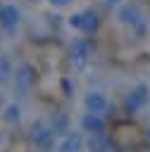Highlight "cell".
<instances>
[{"label": "cell", "instance_id": "6da1fadb", "mask_svg": "<svg viewBox=\"0 0 150 152\" xmlns=\"http://www.w3.org/2000/svg\"><path fill=\"white\" fill-rule=\"evenodd\" d=\"M29 138H31V142H33L40 152H50L52 145H55V131H52L50 124H45V121H33L31 128H29Z\"/></svg>", "mask_w": 150, "mask_h": 152}, {"label": "cell", "instance_id": "7a4b0ae2", "mask_svg": "<svg viewBox=\"0 0 150 152\" xmlns=\"http://www.w3.org/2000/svg\"><path fill=\"white\" fill-rule=\"evenodd\" d=\"M148 100H150V88H148L145 83H138V86L124 97V109H126L129 114H136V112H140V109L148 104Z\"/></svg>", "mask_w": 150, "mask_h": 152}, {"label": "cell", "instance_id": "3957f363", "mask_svg": "<svg viewBox=\"0 0 150 152\" xmlns=\"http://www.w3.org/2000/svg\"><path fill=\"white\" fill-rule=\"evenodd\" d=\"M14 88L19 90V93H26V90H31L33 88V83H36V69L29 64V62H21V64H17L14 66Z\"/></svg>", "mask_w": 150, "mask_h": 152}, {"label": "cell", "instance_id": "277c9868", "mask_svg": "<svg viewBox=\"0 0 150 152\" xmlns=\"http://www.w3.org/2000/svg\"><path fill=\"white\" fill-rule=\"evenodd\" d=\"M19 21H21V10L17 5H10L7 2V5L0 7V28L5 33H14L17 26H19Z\"/></svg>", "mask_w": 150, "mask_h": 152}, {"label": "cell", "instance_id": "5b68a950", "mask_svg": "<svg viewBox=\"0 0 150 152\" xmlns=\"http://www.w3.org/2000/svg\"><path fill=\"white\" fill-rule=\"evenodd\" d=\"M88 59H90V43L83 40V38L74 40V45H71V64L76 69H83L88 64Z\"/></svg>", "mask_w": 150, "mask_h": 152}, {"label": "cell", "instance_id": "8992f818", "mask_svg": "<svg viewBox=\"0 0 150 152\" xmlns=\"http://www.w3.org/2000/svg\"><path fill=\"white\" fill-rule=\"evenodd\" d=\"M83 107H86V112L88 114H105L107 112V107H110V102H107V97L102 95V93H98V90H90L86 97H83Z\"/></svg>", "mask_w": 150, "mask_h": 152}, {"label": "cell", "instance_id": "52a82bcc", "mask_svg": "<svg viewBox=\"0 0 150 152\" xmlns=\"http://www.w3.org/2000/svg\"><path fill=\"white\" fill-rule=\"evenodd\" d=\"M119 19L126 26H138V24H143V12L136 2H126L119 7Z\"/></svg>", "mask_w": 150, "mask_h": 152}, {"label": "cell", "instance_id": "ba28073f", "mask_svg": "<svg viewBox=\"0 0 150 152\" xmlns=\"http://www.w3.org/2000/svg\"><path fill=\"white\" fill-rule=\"evenodd\" d=\"M81 128L88 133V135H102L105 133V119L100 116V114H83V119H81Z\"/></svg>", "mask_w": 150, "mask_h": 152}, {"label": "cell", "instance_id": "9c48e42d", "mask_svg": "<svg viewBox=\"0 0 150 152\" xmlns=\"http://www.w3.org/2000/svg\"><path fill=\"white\" fill-rule=\"evenodd\" d=\"M86 140L79 133H64V138L57 142V152H81Z\"/></svg>", "mask_w": 150, "mask_h": 152}, {"label": "cell", "instance_id": "30bf717a", "mask_svg": "<svg viewBox=\"0 0 150 152\" xmlns=\"http://www.w3.org/2000/svg\"><path fill=\"white\" fill-rule=\"evenodd\" d=\"M88 150H90V152H110L112 145H110L107 135L102 133V135H90V138H88Z\"/></svg>", "mask_w": 150, "mask_h": 152}, {"label": "cell", "instance_id": "8fae6325", "mask_svg": "<svg viewBox=\"0 0 150 152\" xmlns=\"http://www.w3.org/2000/svg\"><path fill=\"white\" fill-rule=\"evenodd\" d=\"M12 76H14V64H12V59H10L5 52H0V83H7Z\"/></svg>", "mask_w": 150, "mask_h": 152}, {"label": "cell", "instance_id": "7c38bea8", "mask_svg": "<svg viewBox=\"0 0 150 152\" xmlns=\"http://www.w3.org/2000/svg\"><path fill=\"white\" fill-rule=\"evenodd\" d=\"M81 17H83V26H81V33H93L95 28H98V14L93 12V10H83L81 12Z\"/></svg>", "mask_w": 150, "mask_h": 152}, {"label": "cell", "instance_id": "4fadbf2b", "mask_svg": "<svg viewBox=\"0 0 150 152\" xmlns=\"http://www.w3.org/2000/svg\"><path fill=\"white\" fill-rule=\"evenodd\" d=\"M2 119H5L7 124H17V121L21 119V107H19L17 102L7 104V107H5V112H2Z\"/></svg>", "mask_w": 150, "mask_h": 152}, {"label": "cell", "instance_id": "5bb4252c", "mask_svg": "<svg viewBox=\"0 0 150 152\" xmlns=\"http://www.w3.org/2000/svg\"><path fill=\"white\" fill-rule=\"evenodd\" d=\"M67 126H69V119H67V114H55L52 116V121H50V128L55 131V133H67Z\"/></svg>", "mask_w": 150, "mask_h": 152}, {"label": "cell", "instance_id": "9a60e30c", "mask_svg": "<svg viewBox=\"0 0 150 152\" xmlns=\"http://www.w3.org/2000/svg\"><path fill=\"white\" fill-rule=\"evenodd\" d=\"M69 26L76 28V31H81V26H83V17H81V12H76V14L69 17Z\"/></svg>", "mask_w": 150, "mask_h": 152}, {"label": "cell", "instance_id": "2e32d148", "mask_svg": "<svg viewBox=\"0 0 150 152\" xmlns=\"http://www.w3.org/2000/svg\"><path fill=\"white\" fill-rule=\"evenodd\" d=\"M48 2H50L52 7H67V5L71 2V0H48Z\"/></svg>", "mask_w": 150, "mask_h": 152}, {"label": "cell", "instance_id": "e0dca14e", "mask_svg": "<svg viewBox=\"0 0 150 152\" xmlns=\"http://www.w3.org/2000/svg\"><path fill=\"white\" fill-rule=\"evenodd\" d=\"M148 140H150V126H148Z\"/></svg>", "mask_w": 150, "mask_h": 152}, {"label": "cell", "instance_id": "ac0fdd59", "mask_svg": "<svg viewBox=\"0 0 150 152\" xmlns=\"http://www.w3.org/2000/svg\"><path fill=\"white\" fill-rule=\"evenodd\" d=\"M0 107H2V95H0Z\"/></svg>", "mask_w": 150, "mask_h": 152}, {"label": "cell", "instance_id": "d6986e66", "mask_svg": "<svg viewBox=\"0 0 150 152\" xmlns=\"http://www.w3.org/2000/svg\"><path fill=\"white\" fill-rule=\"evenodd\" d=\"M110 2H119V0H110Z\"/></svg>", "mask_w": 150, "mask_h": 152}, {"label": "cell", "instance_id": "ffe728a7", "mask_svg": "<svg viewBox=\"0 0 150 152\" xmlns=\"http://www.w3.org/2000/svg\"><path fill=\"white\" fill-rule=\"evenodd\" d=\"M29 2H36V0H29Z\"/></svg>", "mask_w": 150, "mask_h": 152}, {"label": "cell", "instance_id": "44dd1931", "mask_svg": "<svg viewBox=\"0 0 150 152\" xmlns=\"http://www.w3.org/2000/svg\"><path fill=\"white\" fill-rule=\"evenodd\" d=\"M0 7H2V2H0Z\"/></svg>", "mask_w": 150, "mask_h": 152}]
</instances>
